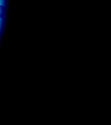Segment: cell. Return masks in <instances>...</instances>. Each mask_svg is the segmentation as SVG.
Instances as JSON below:
<instances>
[{
  "label": "cell",
  "mask_w": 111,
  "mask_h": 125,
  "mask_svg": "<svg viewBox=\"0 0 111 125\" xmlns=\"http://www.w3.org/2000/svg\"><path fill=\"white\" fill-rule=\"evenodd\" d=\"M5 13V7L3 5H0V18H4Z\"/></svg>",
  "instance_id": "obj_1"
}]
</instances>
